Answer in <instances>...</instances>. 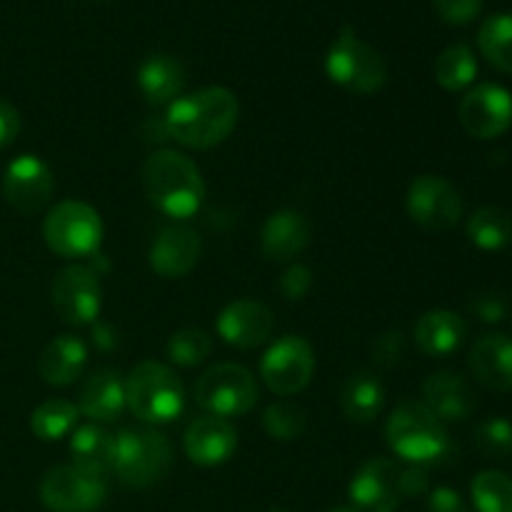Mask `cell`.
<instances>
[{
    "mask_svg": "<svg viewBox=\"0 0 512 512\" xmlns=\"http://www.w3.org/2000/svg\"><path fill=\"white\" fill-rule=\"evenodd\" d=\"M478 48L493 68L512 73V15H490L478 33Z\"/></svg>",
    "mask_w": 512,
    "mask_h": 512,
    "instance_id": "4dcf8cb0",
    "label": "cell"
},
{
    "mask_svg": "<svg viewBox=\"0 0 512 512\" xmlns=\"http://www.w3.org/2000/svg\"><path fill=\"white\" fill-rule=\"evenodd\" d=\"M428 512H473V510L465 505L463 495H460L458 490L443 485V488H435L433 493H430Z\"/></svg>",
    "mask_w": 512,
    "mask_h": 512,
    "instance_id": "ab89813d",
    "label": "cell"
},
{
    "mask_svg": "<svg viewBox=\"0 0 512 512\" xmlns=\"http://www.w3.org/2000/svg\"><path fill=\"white\" fill-rule=\"evenodd\" d=\"M263 428L278 443H293L308 428V413L303 405L290 403V400H278L270 405L263 415Z\"/></svg>",
    "mask_w": 512,
    "mask_h": 512,
    "instance_id": "836d02e7",
    "label": "cell"
},
{
    "mask_svg": "<svg viewBox=\"0 0 512 512\" xmlns=\"http://www.w3.org/2000/svg\"><path fill=\"white\" fill-rule=\"evenodd\" d=\"M385 408V388L375 373H355L345 380L340 390V410L350 423L368 425L383 413Z\"/></svg>",
    "mask_w": 512,
    "mask_h": 512,
    "instance_id": "484cf974",
    "label": "cell"
},
{
    "mask_svg": "<svg viewBox=\"0 0 512 512\" xmlns=\"http://www.w3.org/2000/svg\"><path fill=\"white\" fill-rule=\"evenodd\" d=\"M240 103L223 85L193 90L168 105L165 135L190 150H210L225 143L238 125Z\"/></svg>",
    "mask_w": 512,
    "mask_h": 512,
    "instance_id": "6da1fadb",
    "label": "cell"
},
{
    "mask_svg": "<svg viewBox=\"0 0 512 512\" xmlns=\"http://www.w3.org/2000/svg\"><path fill=\"white\" fill-rule=\"evenodd\" d=\"M143 190L163 215L188 220L203 208L205 180L188 155L173 148H160L145 158L140 170Z\"/></svg>",
    "mask_w": 512,
    "mask_h": 512,
    "instance_id": "7a4b0ae2",
    "label": "cell"
},
{
    "mask_svg": "<svg viewBox=\"0 0 512 512\" xmlns=\"http://www.w3.org/2000/svg\"><path fill=\"white\" fill-rule=\"evenodd\" d=\"M475 512H512V478L500 470H483L470 483Z\"/></svg>",
    "mask_w": 512,
    "mask_h": 512,
    "instance_id": "1f68e13d",
    "label": "cell"
},
{
    "mask_svg": "<svg viewBox=\"0 0 512 512\" xmlns=\"http://www.w3.org/2000/svg\"><path fill=\"white\" fill-rule=\"evenodd\" d=\"M310 243V220L300 210L283 208L268 215L260 230V250L273 263H290Z\"/></svg>",
    "mask_w": 512,
    "mask_h": 512,
    "instance_id": "ffe728a7",
    "label": "cell"
},
{
    "mask_svg": "<svg viewBox=\"0 0 512 512\" xmlns=\"http://www.w3.org/2000/svg\"><path fill=\"white\" fill-rule=\"evenodd\" d=\"M125 405V380L118 370L100 368L90 375L80 388V415L98 425H110L120 420Z\"/></svg>",
    "mask_w": 512,
    "mask_h": 512,
    "instance_id": "44dd1931",
    "label": "cell"
},
{
    "mask_svg": "<svg viewBox=\"0 0 512 512\" xmlns=\"http://www.w3.org/2000/svg\"><path fill=\"white\" fill-rule=\"evenodd\" d=\"M125 405L145 425H165L185 410V390L178 375L158 360H143L125 378Z\"/></svg>",
    "mask_w": 512,
    "mask_h": 512,
    "instance_id": "5b68a950",
    "label": "cell"
},
{
    "mask_svg": "<svg viewBox=\"0 0 512 512\" xmlns=\"http://www.w3.org/2000/svg\"><path fill=\"white\" fill-rule=\"evenodd\" d=\"M268 512H285V510H278V508H273V510H268Z\"/></svg>",
    "mask_w": 512,
    "mask_h": 512,
    "instance_id": "ee69618b",
    "label": "cell"
},
{
    "mask_svg": "<svg viewBox=\"0 0 512 512\" xmlns=\"http://www.w3.org/2000/svg\"><path fill=\"white\" fill-rule=\"evenodd\" d=\"M3 198L15 213L35 215L48 208L55 190V178L50 165L38 155L23 153L10 160L3 170Z\"/></svg>",
    "mask_w": 512,
    "mask_h": 512,
    "instance_id": "4fadbf2b",
    "label": "cell"
},
{
    "mask_svg": "<svg viewBox=\"0 0 512 512\" xmlns=\"http://www.w3.org/2000/svg\"><path fill=\"white\" fill-rule=\"evenodd\" d=\"M405 358V335L400 330H388L373 343V360L380 368H393Z\"/></svg>",
    "mask_w": 512,
    "mask_h": 512,
    "instance_id": "74e56055",
    "label": "cell"
},
{
    "mask_svg": "<svg viewBox=\"0 0 512 512\" xmlns=\"http://www.w3.org/2000/svg\"><path fill=\"white\" fill-rule=\"evenodd\" d=\"M325 73L353 95H375L388 83V63L383 55L358 38L353 28L345 25L325 55Z\"/></svg>",
    "mask_w": 512,
    "mask_h": 512,
    "instance_id": "8992f818",
    "label": "cell"
},
{
    "mask_svg": "<svg viewBox=\"0 0 512 512\" xmlns=\"http://www.w3.org/2000/svg\"><path fill=\"white\" fill-rule=\"evenodd\" d=\"M405 210L420 228L445 233L463 220L465 205L450 180L440 175H418L405 193Z\"/></svg>",
    "mask_w": 512,
    "mask_h": 512,
    "instance_id": "7c38bea8",
    "label": "cell"
},
{
    "mask_svg": "<svg viewBox=\"0 0 512 512\" xmlns=\"http://www.w3.org/2000/svg\"><path fill=\"white\" fill-rule=\"evenodd\" d=\"M475 448L488 460H505L512 455V423L505 418H488L475 430Z\"/></svg>",
    "mask_w": 512,
    "mask_h": 512,
    "instance_id": "e575fe53",
    "label": "cell"
},
{
    "mask_svg": "<svg viewBox=\"0 0 512 512\" xmlns=\"http://www.w3.org/2000/svg\"><path fill=\"white\" fill-rule=\"evenodd\" d=\"M78 420L80 410L73 400L48 398L30 415V430L43 443H55V440L70 438V433L78 428Z\"/></svg>",
    "mask_w": 512,
    "mask_h": 512,
    "instance_id": "83f0119b",
    "label": "cell"
},
{
    "mask_svg": "<svg viewBox=\"0 0 512 512\" xmlns=\"http://www.w3.org/2000/svg\"><path fill=\"white\" fill-rule=\"evenodd\" d=\"M170 363L180 368H198L213 353V338L200 328H183L175 330L165 345Z\"/></svg>",
    "mask_w": 512,
    "mask_h": 512,
    "instance_id": "d6a6232c",
    "label": "cell"
},
{
    "mask_svg": "<svg viewBox=\"0 0 512 512\" xmlns=\"http://www.w3.org/2000/svg\"><path fill=\"white\" fill-rule=\"evenodd\" d=\"M468 238L475 248L495 250L508 248L512 243V213L498 205H488V208H478L468 218Z\"/></svg>",
    "mask_w": 512,
    "mask_h": 512,
    "instance_id": "f1b7e54d",
    "label": "cell"
},
{
    "mask_svg": "<svg viewBox=\"0 0 512 512\" xmlns=\"http://www.w3.org/2000/svg\"><path fill=\"white\" fill-rule=\"evenodd\" d=\"M478 78V58L473 50L463 43H455L445 48L435 60V80L448 93L470 88Z\"/></svg>",
    "mask_w": 512,
    "mask_h": 512,
    "instance_id": "f546056e",
    "label": "cell"
},
{
    "mask_svg": "<svg viewBox=\"0 0 512 512\" xmlns=\"http://www.w3.org/2000/svg\"><path fill=\"white\" fill-rule=\"evenodd\" d=\"M460 125L475 140L500 138L512 125V95L503 85L480 83L465 93L458 108Z\"/></svg>",
    "mask_w": 512,
    "mask_h": 512,
    "instance_id": "5bb4252c",
    "label": "cell"
},
{
    "mask_svg": "<svg viewBox=\"0 0 512 512\" xmlns=\"http://www.w3.org/2000/svg\"><path fill=\"white\" fill-rule=\"evenodd\" d=\"M505 313H508V303L498 293H483L470 303V315H475L480 323L495 325L505 318Z\"/></svg>",
    "mask_w": 512,
    "mask_h": 512,
    "instance_id": "f35d334b",
    "label": "cell"
},
{
    "mask_svg": "<svg viewBox=\"0 0 512 512\" xmlns=\"http://www.w3.org/2000/svg\"><path fill=\"white\" fill-rule=\"evenodd\" d=\"M413 338L420 353L428 355V358L443 360L463 348L465 338H468V325L453 310H428L415 323Z\"/></svg>",
    "mask_w": 512,
    "mask_h": 512,
    "instance_id": "7402d4cb",
    "label": "cell"
},
{
    "mask_svg": "<svg viewBox=\"0 0 512 512\" xmlns=\"http://www.w3.org/2000/svg\"><path fill=\"white\" fill-rule=\"evenodd\" d=\"M315 375L313 345L300 335H283L260 358V378L270 393L288 398L303 393Z\"/></svg>",
    "mask_w": 512,
    "mask_h": 512,
    "instance_id": "30bf717a",
    "label": "cell"
},
{
    "mask_svg": "<svg viewBox=\"0 0 512 512\" xmlns=\"http://www.w3.org/2000/svg\"><path fill=\"white\" fill-rule=\"evenodd\" d=\"M328 512H360V510H355L353 505H338V508H330Z\"/></svg>",
    "mask_w": 512,
    "mask_h": 512,
    "instance_id": "7bdbcfd3",
    "label": "cell"
},
{
    "mask_svg": "<svg viewBox=\"0 0 512 512\" xmlns=\"http://www.w3.org/2000/svg\"><path fill=\"white\" fill-rule=\"evenodd\" d=\"M313 288V270L303 263H293L283 270L278 290L285 300H303Z\"/></svg>",
    "mask_w": 512,
    "mask_h": 512,
    "instance_id": "8d00e7d4",
    "label": "cell"
},
{
    "mask_svg": "<svg viewBox=\"0 0 512 512\" xmlns=\"http://www.w3.org/2000/svg\"><path fill=\"white\" fill-rule=\"evenodd\" d=\"M113 443L115 435L108 433L103 425L88 423L78 425L68 438V450L73 455V465L98 473L103 478L110 475V463H113Z\"/></svg>",
    "mask_w": 512,
    "mask_h": 512,
    "instance_id": "4316f807",
    "label": "cell"
},
{
    "mask_svg": "<svg viewBox=\"0 0 512 512\" xmlns=\"http://www.w3.org/2000/svg\"><path fill=\"white\" fill-rule=\"evenodd\" d=\"M203 245L198 230L185 223H173L160 230L148 250V263L155 275L165 280H178L193 273Z\"/></svg>",
    "mask_w": 512,
    "mask_h": 512,
    "instance_id": "e0dca14e",
    "label": "cell"
},
{
    "mask_svg": "<svg viewBox=\"0 0 512 512\" xmlns=\"http://www.w3.org/2000/svg\"><path fill=\"white\" fill-rule=\"evenodd\" d=\"M218 335L238 350H253L268 343L275 333V315L260 300L240 298L225 305L218 315Z\"/></svg>",
    "mask_w": 512,
    "mask_h": 512,
    "instance_id": "2e32d148",
    "label": "cell"
},
{
    "mask_svg": "<svg viewBox=\"0 0 512 512\" xmlns=\"http://www.w3.org/2000/svg\"><path fill=\"white\" fill-rule=\"evenodd\" d=\"M400 488H403V498H420V495H425L430 488L428 470L423 465H410V468L400 470Z\"/></svg>",
    "mask_w": 512,
    "mask_h": 512,
    "instance_id": "60d3db41",
    "label": "cell"
},
{
    "mask_svg": "<svg viewBox=\"0 0 512 512\" xmlns=\"http://www.w3.org/2000/svg\"><path fill=\"white\" fill-rule=\"evenodd\" d=\"M185 68L178 58L165 53H155L138 68V88L145 103L155 108H168L170 103L183 95Z\"/></svg>",
    "mask_w": 512,
    "mask_h": 512,
    "instance_id": "cb8c5ba5",
    "label": "cell"
},
{
    "mask_svg": "<svg viewBox=\"0 0 512 512\" xmlns=\"http://www.w3.org/2000/svg\"><path fill=\"white\" fill-rule=\"evenodd\" d=\"M470 370L475 380L495 393L512 390V338L503 333H488L470 348Z\"/></svg>",
    "mask_w": 512,
    "mask_h": 512,
    "instance_id": "603a6c76",
    "label": "cell"
},
{
    "mask_svg": "<svg viewBox=\"0 0 512 512\" xmlns=\"http://www.w3.org/2000/svg\"><path fill=\"white\" fill-rule=\"evenodd\" d=\"M173 468L170 440L155 428H125L115 435L110 473L135 490L158 485Z\"/></svg>",
    "mask_w": 512,
    "mask_h": 512,
    "instance_id": "277c9868",
    "label": "cell"
},
{
    "mask_svg": "<svg viewBox=\"0 0 512 512\" xmlns=\"http://www.w3.org/2000/svg\"><path fill=\"white\" fill-rule=\"evenodd\" d=\"M93 3H103V0H93Z\"/></svg>",
    "mask_w": 512,
    "mask_h": 512,
    "instance_id": "f6af8a7d",
    "label": "cell"
},
{
    "mask_svg": "<svg viewBox=\"0 0 512 512\" xmlns=\"http://www.w3.org/2000/svg\"><path fill=\"white\" fill-rule=\"evenodd\" d=\"M183 450L190 463L200 468H218L228 463L238 450V430L230 420L218 415H200L188 425L183 435Z\"/></svg>",
    "mask_w": 512,
    "mask_h": 512,
    "instance_id": "ac0fdd59",
    "label": "cell"
},
{
    "mask_svg": "<svg viewBox=\"0 0 512 512\" xmlns=\"http://www.w3.org/2000/svg\"><path fill=\"white\" fill-rule=\"evenodd\" d=\"M38 493L50 512H95L108 498V483L103 475L70 463L48 470Z\"/></svg>",
    "mask_w": 512,
    "mask_h": 512,
    "instance_id": "9c48e42d",
    "label": "cell"
},
{
    "mask_svg": "<svg viewBox=\"0 0 512 512\" xmlns=\"http://www.w3.org/2000/svg\"><path fill=\"white\" fill-rule=\"evenodd\" d=\"M385 443L400 460L423 468L440 463L450 453L445 423L423 400H403L395 405L385 425Z\"/></svg>",
    "mask_w": 512,
    "mask_h": 512,
    "instance_id": "3957f363",
    "label": "cell"
},
{
    "mask_svg": "<svg viewBox=\"0 0 512 512\" xmlns=\"http://www.w3.org/2000/svg\"><path fill=\"white\" fill-rule=\"evenodd\" d=\"M438 18L448 25H468L480 15L483 0H430Z\"/></svg>",
    "mask_w": 512,
    "mask_h": 512,
    "instance_id": "d590c367",
    "label": "cell"
},
{
    "mask_svg": "<svg viewBox=\"0 0 512 512\" xmlns=\"http://www.w3.org/2000/svg\"><path fill=\"white\" fill-rule=\"evenodd\" d=\"M88 348L78 335H58L43 348L38 358V375L53 388H68L83 375Z\"/></svg>",
    "mask_w": 512,
    "mask_h": 512,
    "instance_id": "d4e9b609",
    "label": "cell"
},
{
    "mask_svg": "<svg viewBox=\"0 0 512 512\" xmlns=\"http://www.w3.org/2000/svg\"><path fill=\"white\" fill-rule=\"evenodd\" d=\"M258 398V383L253 373L238 363L213 365L195 383V403L208 415L225 420L250 413Z\"/></svg>",
    "mask_w": 512,
    "mask_h": 512,
    "instance_id": "ba28073f",
    "label": "cell"
},
{
    "mask_svg": "<svg viewBox=\"0 0 512 512\" xmlns=\"http://www.w3.org/2000/svg\"><path fill=\"white\" fill-rule=\"evenodd\" d=\"M400 465L388 458H370L350 480V503L360 512H395L403 503Z\"/></svg>",
    "mask_w": 512,
    "mask_h": 512,
    "instance_id": "9a60e30c",
    "label": "cell"
},
{
    "mask_svg": "<svg viewBox=\"0 0 512 512\" xmlns=\"http://www.w3.org/2000/svg\"><path fill=\"white\" fill-rule=\"evenodd\" d=\"M103 233L100 213L83 200H63L43 220L45 245L65 260L93 258L103 245Z\"/></svg>",
    "mask_w": 512,
    "mask_h": 512,
    "instance_id": "52a82bcc",
    "label": "cell"
},
{
    "mask_svg": "<svg viewBox=\"0 0 512 512\" xmlns=\"http://www.w3.org/2000/svg\"><path fill=\"white\" fill-rule=\"evenodd\" d=\"M50 303L65 325L85 328L95 323L103 308V285L98 273L78 263L58 270L50 285Z\"/></svg>",
    "mask_w": 512,
    "mask_h": 512,
    "instance_id": "8fae6325",
    "label": "cell"
},
{
    "mask_svg": "<svg viewBox=\"0 0 512 512\" xmlns=\"http://www.w3.org/2000/svg\"><path fill=\"white\" fill-rule=\"evenodd\" d=\"M423 403L438 415L443 423H463L478 408L473 385L455 370H438L423 383Z\"/></svg>",
    "mask_w": 512,
    "mask_h": 512,
    "instance_id": "d6986e66",
    "label": "cell"
},
{
    "mask_svg": "<svg viewBox=\"0 0 512 512\" xmlns=\"http://www.w3.org/2000/svg\"><path fill=\"white\" fill-rule=\"evenodd\" d=\"M20 133V113L8 103L0 100V150L15 143Z\"/></svg>",
    "mask_w": 512,
    "mask_h": 512,
    "instance_id": "b9f144b4",
    "label": "cell"
}]
</instances>
